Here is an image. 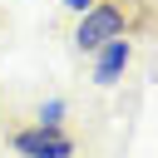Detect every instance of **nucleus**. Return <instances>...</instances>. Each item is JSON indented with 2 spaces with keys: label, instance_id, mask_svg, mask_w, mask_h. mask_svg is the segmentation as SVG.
<instances>
[{
  "label": "nucleus",
  "instance_id": "obj_1",
  "mask_svg": "<svg viewBox=\"0 0 158 158\" xmlns=\"http://www.w3.org/2000/svg\"><path fill=\"white\" fill-rule=\"evenodd\" d=\"M114 35H133V20H128V5L123 0H94L79 20H74V30H69V44L79 49V54H94L104 40H114Z\"/></svg>",
  "mask_w": 158,
  "mask_h": 158
},
{
  "label": "nucleus",
  "instance_id": "obj_2",
  "mask_svg": "<svg viewBox=\"0 0 158 158\" xmlns=\"http://www.w3.org/2000/svg\"><path fill=\"white\" fill-rule=\"evenodd\" d=\"M5 143L20 153V158H74V138L64 128H40V123H25V128H10Z\"/></svg>",
  "mask_w": 158,
  "mask_h": 158
},
{
  "label": "nucleus",
  "instance_id": "obj_3",
  "mask_svg": "<svg viewBox=\"0 0 158 158\" xmlns=\"http://www.w3.org/2000/svg\"><path fill=\"white\" fill-rule=\"evenodd\" d=\"M128 64H133V40H128V35H114V40H104V44L94 49V84H99V89L118 84Z\"/></svg>",
  "mask_w": 158,
  "mask_h": 158
},
{
  "label": "nucleus",
  "instance_id": "obj_4",
  "mask_svg": "<svg viewBox=\"0 0 158 158\" xmlns=\"http://www.w3.org/2000/svg\"><path fill=\"white\" fill-rule=\"evenodd\" d=\"M64 114H69V104H64L59 94L35 104V123H40V128H64Z\"/></svg>",
  "mask_w": 158,
  "mask_h": 158
},
{
  "label": "nucleus",
  "instance_id": "obj_5",
  "mask_svg": "<svg viewBox=\"0 0 158 158\" xmlns=\"http://www.w3.org/2000/svg\"><path fill=\"white\" fill-rule=\"evenodd\" d=\"M59 5H64V10H69V15H84V10H89V5H94V0H59Z\"/></svg>",
  "mask_w": 158,
  "mask_h": 158
}]
</instances>
